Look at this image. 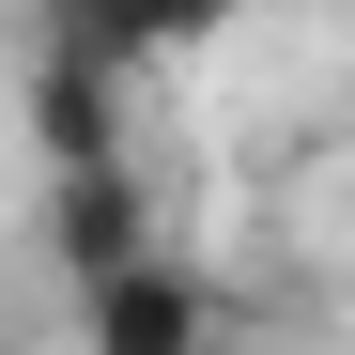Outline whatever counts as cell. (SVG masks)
Segmentation results:
<instances>
[{
	"label": "cell",
	"mask_w": 355,
	"mask_h": 355,
	"mask_svg": "<svg viewBox=\"0 0 355 355\" xmlns=\"http://www.w3.org/2000/svg\"><path fill=\"white\" fill-rule=\"evenodd\" d=\"M78 340L93 355H232V309H216V278L186 248H139V263L78 278Z\"/></svg>",
	"instance_id": "6da1fadb"
},
{
	"label": "cell",
	"mask_w": 355,
	"mask_h": 355,
	"mask_svg": "<svg viewBox=\"0 0 355 355\" xmlns=\"http://www.w3.org/2000/svg\"><path fill=\"white\" fill-rule=\"evenodd\" d=\"M139 248H155V201H139L124 155L108 170H46V263H62V293L108 278V263H139Z\"/></svg>",
	"instance_id": "7a4b0ae2"
},
{
	"label": "cell",
	"mask_w": 355,
	"mask_h": 355,
	"mask_svg": "<svg viewBox=\"0 0 355 355\" xmlns=\"http://www.w3.org/2000/svg\"><path fill=\"white\" fill-rule=\"evenodd\" d=\"M31 139H46V170H108V155H124V78L46 46V62H31Z\"/></svg>",
	"instance_id": "3957f363"
},
{
	"label": "cell",
	"mask_w": 355,
	"mask_h": 355,
	"mask_svg": "<svg viewBox=\"0 0 355 355\" xmlns=\"http://www.w3.org/2000/svg\"><path fill=\"white\" fill-rule=\"evenodd\" d=\"M139 16H155V62H201V46L248 16V0H139Z\"/></svg>",
	"instance_id": "277c9868"
}]
</instances>
